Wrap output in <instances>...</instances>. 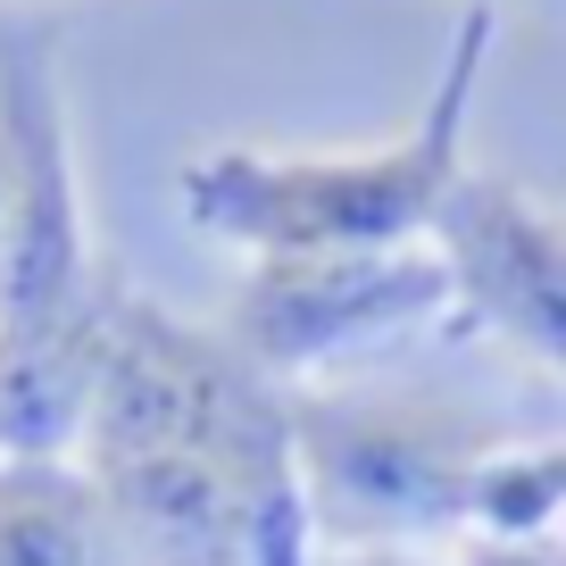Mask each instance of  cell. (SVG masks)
<instances>
[{
	"label": "cell",
	"instance_id": "7a4b0ae2",
	"mask_svg": "<svg viewBox=\"0 0 566 566\" xmlns=\"http://www.w3.org/2000/svg\"><path fill=\"white\" fill-rule=\"evenodd\" d=\"M301 475L334 549H408L417 533L475 525L492 424L433 400H292Z\"/></svg>",
	"mask_w": 566,
	"mask_h": 566
},
{
	"label": "cell",
	"instance_id": "9c48e42d",
	"mask_svg": "<svg viewBox=\"0 0 566 566\" xmlns=\"http://www.w3.org/2000/svg\"><path fill=\"white\" fill-rule=\"evenodd\" d=\"M467 9H566V0H467Z\"/></svg>",
	"mask_w": 566,
	"mask_h": 566
},
{
	"label": "cell",
	"instance_id": "5b68a950",
	"mask_svg": "<svg viewBox=\"0 0 566 566\" xmlns=\"http://www.w3.org/2000/svg\"><path fill=\"white\" fill-rule=\"evenodd\" d=\"M433 250L450 266L459 317L483 334L516 342L566 375V209L542 200L516 176H475L467 167L459 192L433 217Z\"/></svg>",
	"mask_w": 566,
	"mask_h": 566
},
{
	"label": "cell",
	"instance_id": "277c9868",
	"mask_svg": "<svg viewBox=\"0 0 566 566\" xmlns=\"http://www.w3.org/2000/svg\"><path fill=\"white\" fill-rule=\"evenodd\" d=\"M442 308H459L450 266L433 242L408 250H325V259H250L233 292L226 342L266 384H308L334 358L375 350L391 334H417Z\"/></svg>",
	"mask_w": 566,
	"mask_h": 566
},
{
	"label": "cell",
	"instance_id": "30bf717a",
	"mask_svg": "<svg viewBox=\"0 0 566 566\" xmlns=\"http://www.w3.org/2000/svg\"><path fill=\"white\" fill-rule=\"evenodd\" d=\"M0 217H9V159H0Z\"/></svg>",
	"mask_w": 566,
	"mask_h": 566
},
{
	"label": "cell",
	"instance_id": "8992f818",
	"mask_svg": "<svg viewBox=\"0 0 566 566\" xmlns=\"http://www.w3.org/2000/svg\"><path fill=\"white\" fill-rule=\"evenodd\" d=\"M108 308H117V292L51 325H0V459L9 467L84 459L92 391H101L108 358Z\"/></svg>",
	"mask_w": 566,
	"mask_h": 566
},
{
	"label": "cell",
	"instance_id": "3957f363",
	"mask_svg": "<svg viewBox=\"0 0 566 566\" xmlns=\"http://www.w3.org/2000/svg\"><path fill=\"white\" fill-rule=\"evenodd\" d=\"M0 159H9V217H0V325H51L108 292L92 275V217L75 167V117L59 84V51L42 25H0Z\"/></svg>",
	"mask_w": 566,
	"mask_h": 566
},
{
	"label": "cell",
	"instance_id": "6da1fadb",
	"mask_svg": "<svg viewBox=\"0 0 566 566\" xmlns=\"http://www.w3.org/2000/svg\"><path fill=\"white\" fill-rule=\"evenodd\" d=\"M500 9H467L450 34L442 84L375 150H192L176 200L192 233L233 242L250 259H325V250H408L433 242V217L467 176V108L492 59Z\"/></svg>",
	"mask_w": 566,
	"mask_h": 566
},
{
	"label": "cell",
	"instance_id": "52a82bcc",
	"mask_svg": "<svg viewBox=\"0 0 566 566\" xmlns=\"http://www.w3.org/2000/svg\"><path fill=\"white\" fill-rule=\"evenodd\" d=\"M0 566H125L84 467L0 459Z\"/></svg>",
	"mask_w": 566,
	"mask_h": 566
},
{
	"label": "cell",
	"instance_id": "ba28073f",
	"mask_svg": "<svg viewBox=\"0 0 566 566\" xmlns=\"http://www.w3.org/2000/svg\"><path fill=\"white\" fill-rule=\"evenodd\" d=\"M317 566H433V558H417V549H334Z\"/></svg>",
	"mask_w": 566,
	"mask_h": 566
}]
</instances>
